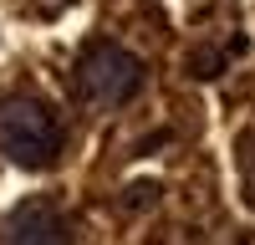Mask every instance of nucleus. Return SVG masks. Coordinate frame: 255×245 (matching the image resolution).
<instances>
[{
    "label": "nucleus",
    "mask_w": 255,
    "mask_h": 245,
    "mask_svg": "<svg viewBox=\"0 0 255 245\" xmlns=\"http://www.w3.org/2000/svg\"><path fill=\"white\" fill-rule=\"evenodd\" d=\"M0 153L20 169H51L61 153V122L41 97L0 102Z\"/></svg>",
    "instance_id": "obj_1"
},
{
    "label": "nucleus",
    "mask_w": 255,
    "mask_h": 245,
    "mask_svg": "<svg viewBox=\"0 0 255 245\" xmlns=\"http://www.w3.org/2000/svg\"><path fill=\"white\" fill-rule=\"evenodd\" d=\"M77 87L97 108H123L143 92V61L118 41H92L77 61Z\"/></svg>",
    "instance_id": "obj_2"
},
{
    "label": "nucleus",
    "mask_w": 255,
    "mask_h": 245,
    "mask_svg": "<svg viewBox=\"0 0 255 245\" xmlns=\"http://www.w3.org/2000/svg\"><path fill=\"white\" fill-rule=\"evenodd\" d=\"M5 245H72V225H67V215L56 204L26 199L5 220Z\"/></svg>",
    "instance_id": "obj_3"
}]
</instances>
